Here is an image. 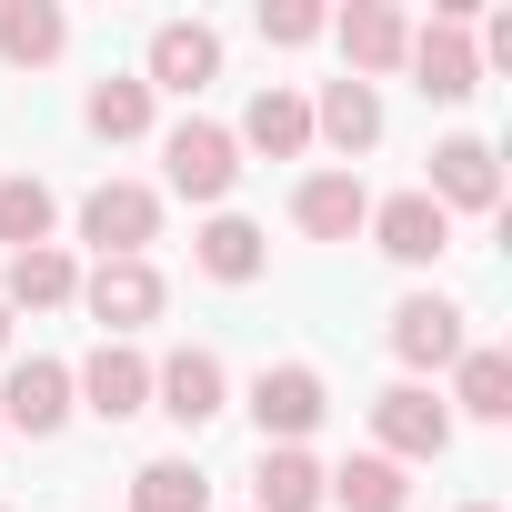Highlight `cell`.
Here are the masks:
<instances>
[{"mask_svg":"<svg viewBox=\"0 0 512 512\" xmlns=\"http://www.w3.org/2000/svg\"><path fill=\"white\" fill-rule=\"evenodd\" d=\"M211 71H221V31H201V21H161V31H151V81H141V91H181V101H191Z\"/></svg>","mask_w":512,"mask_h":512,"instance_id":"10","label":"cell"},{"mask_svg":"<svg viewBox=\"0 0 512 512\" xmlns=\"http://www.w3.org/2000/svg\"><path fill=\"white\" fill-rule=\"evenodd\" d=\"M422 191H432L442 211H492V201H502V161H492V141H442Z\"/></svg>","mask_w":512,"mask_h":512,"instance_id":"11","label":"cell"},{"mask_svg":"<svg viewBox=\"0 0 512 512\" xmlns=\"http://www.w3.org/2000/svg\"><path fill=\"white\" fill-rule=\"evenodd\" d=\"M61 41H71V21L51 11V0H0V51H11L21 71H31V61H51Z\"/></svg>","mask_w":512,"mask_h":512,"instance_id":"23","label":"cell"},{"mask_svg":"<svg viewBox=\"0 0 512 512\" xmlns=\"http://www.w3.org/2000/svg\"><path fill=\"white\" fill-rule=\"evenodd\" d=\"M452 372H462V382H452V402H462L472 422H512V352H492V342H482V352H462Z\"/></svg>","mask_w":512,"mask_h":512,"instance_id":"22","label":"cell"},{"mask_svg":"<svg viewBox=\"0 0 512 512\" xmlns=\"http://www.w3.org/2000/svg\"><path fill=\"white\" fill-rule=\"evenodd\" d=\"M0 512H11V502H0Z\"/></svg>","mask_w":512,"mask_h":512,"instance_id":"30","label":"cell"},{"mask_svg":"<svg viewBox=\"0 0 512 512\" xmlns=\"http://www.w3.org/2000/svg\"><path fill=\"white\" fill-rule=\"evenodd\" d=\"M251 502H262V512H322V462H312L302 442H262Z\"/></svg>","mask_w":512,"mask_h":512,"instance_id":"17","label":"cell"},{"mask_svg":"<svg viewBox=\"0 0 512 512\" xmlns=\"http://www.w3.org/2000/svg\"><path fill=\"white\" fill-rule=\"evenodd\" d=\"M312 131H322L332 151H372V141H382V101H372V81H332V91L312 101Z\"/></svg>","mask_w":512,"mask_h":512,"instance_id":"19","label":"cell"},{"mask_svg":"<svg viewBox=\"0 0 512 512\" xmlns=\"http://www.w3.org/2000/svg\"><path fill=\"white\" fill-rule=\"evenodd\" d=\"M101 422H131V412H151V362L131 352V342H101L91 362H81V382H71Z\"/></svg>","mask_w":512,"mask_h":512,"instance_id":"8","label":"cell"},{"mask_svg":"<svg viewBox=\"0 0 512 512\" xmlns=\"http://www.w3.org/2000/svg\"><path fill=\"white\" fill-rule=\"evenodd\" d=\"M322 412H332V392H322L312 362H272L262 382H251V422H262V442H302Z\"/></svg>","mask_w":512,"mask_h":512,"instance_id":"4","label":"cell"},{"mask_svg":"<svg viewBox=\"0 0 512 512\" xmlns=\"http://www.w3.org/2000/svg\"><path fill=\"white\" fill-rule=\"evenodd\" d=\"M221 392H231V382H221V352H201V342L171 352V362L151 372V412H171L181 432H201V422L221 412Z\"/></svg>","mask_w":512,"mask_h":512,"instance_id":"6","label":"cell"},{"mask_svg":"<svg viewBox=\"0 0 512 512\" xmlns=\"http://www.w3.org/2000/svg\"><path fill=\"white\" fill-rule=\"evenodd\" d=\"M0 352H11V312H0Z\"/></svg>","mask_w":512,"mask_h":512,"instance_id":"28","label":"cell"},{"mask_svg":"<svg viewBox=\"0 0 512 512\" xmlns=\"http://www.w3.org/2000/svg\"><path fill=\"white\" fill-rule=\"evenodd\" d=\"M392 352H402L412 372H442V362H462L472 342H462V312H452V302H432V292H412V302L392 312Z\"/></svg>","mask_w":512,"mask_h":512,"instance_id":"13","label":"cell"},{"mask_svg":"<svg viewBox=\"0 0 512 512\" xmlns=\"http://www.w3.org/2000/svg\"><path fill=\"white\" fill-rule=\"evenodd\" d=\"M322 502H342V512H402V502H412V482H402V462L352 452L342 472H322Z\"/></svg>","mask_w":512,"mask_h":512,"instance_id":"18","label":"cell"},{"mask_svg":"<svg viewBox=\"0 0 512 512\" xmlns=\"http://www.w3.org/2000/svg\"><path fill=\"white\" fill-rule=\"evenodd\" d=\"M0 422H11V432H61L71 422V372L61 362H11V382H0Z\"/></svg>","mask_w":512,"mask_h":512,"instance_id":"9","label":"cell"},{"mask_svg":"<svg viewBox=\"0 0 512 512\" xmlns=\"http://www.w3.org/2000/svg\"><path fill=\"white\" fill-rule=\"evenodd\" d=\"M241 141H251V151H272V161L312 151V101H302V91H262V101L241 111Z\"/></svg>","mask_w":512,"mask_h":512,"instance_id":"20","label":"cell"},{"mask_svg":"<svg viewBox=\"0 0 512 512\" xmlns=\"http://www.w3.org/2000/svg\"><path fill=\"white\" fill-rule=\"evenodd\" d=\"M161 231V201L141 181H101L81 201V241H101V262H141V241Z\"/></svg>","mask_w":512,"mask_h":512,"instance_id":"3","label":"cell"},{"mask_svg":"<svg viewBox=\"0 0 512 512\" xmlns=\"http://www.w3.org/2000/svg\"><path fill=\"white\" fill-rule=\"evenodd\" d=\"M342 51H352V81H372V71H402V51H412V21L392 11V0H352V11H342Z\"/></svg>","mask_w":512,"mask_h":512,"instance_id":"15","label":"cell"},{"mask_svg":"<svg viewBox=\"0 0 512 512\" xmlns=\"http://www.w3.org/2000/svg\"><path fill=\"white\" fill-rule=\"evenodd\" d=\"M131 512H211L201 462H141L131 472Z\"/></svg>","mask_w":512,"mask_h":512,"instance_id":"24","label":"cell"},{"mask_svg":"<svg viewBox=\"0 0 512 512\" xmlns=\"http://www.w3.org/2000/svg\"><path fill=\"white\" fill-rule=\"evenodd\" d=\"M372 432H382V462H442L452 452V412L422 392V382H392L372 402Z\"/></svg>","mask_w":512,"mask_h":512,"instance_id":"2","label":"cell"},{"mask_svg":"<svg viewBox=\"0 0 512 512\" xmlns=\"http://www.w3.org/2000/svg\"><path fill=\"white\" fill-rule=\"evenodd\" d=\"M161 161H171V191L181 201H231V181H241V141L221 121H181L161 141Z\"/></svg>","mask_w":512,"mask_h":512,"instance_id":"1","label":"cell"},{"mask_svg":"<svg viewBox=\"0 0 512 512\" xmlns=\"http://www.w3.org/2000/svg\"><path fill=\"white\" fill-rule=\"evenodd\" d=\"M71 292H81V272H71V251H61V241L11 251V272H0V312H11V302H21V312H61Z\"/></svg>","mask_w":512,"mask_h":512,"instance_id":"16","label":"cell"},{"mask_svg":"<svg viewBox=\"0 0 512 512\" xmlns=\"http://www.w3.org/2000/svg\"><path fill=\"white\" fill-rule=\"evenodd\" d=\"M412 81H422V101H472V81H482V61H472V31L462 21H432V31H412Z\"/></svg>","mask_w":512,"mask_h":512,"instance_id":"7","label":"cell"},{"mask_svg":"<svg viewBox=\"0 0 512 512\" xmlns=\"http://www.w3.org/2000/svg\"><path fill=\"white\" fill-rule=\"evenodd\" d=\"M392 262H442L452 251V211L432 201V191H392V201H372V221H362Z\"/></svg>","mask_w":512,"mask_h":512,"instance_id":"5","label":"cell"},{"mask_svg":"<svg viewBox=\"0 0 512 512\" xmlns=\"http://www.w3.org/2000/svg\"><path fill=\"white\" fill-rule=\"evenodd\" d=\"M81 121H91L101 141H141V131H151V91H141V81H91Z\"/></svg>","mask_w":512,"mask_h":512,"instance_id":"26","label":"cell"},{"mask_svg":"<svg viewBox=\"0 0 512 512\" xmlns=\"http://www.w3.org/2000/svg\"><path fill=\"white\" fill-rule=\"evenodd\" d=\"M51 211H61L51 181H31V171L0 181V241H11V251H41V241H51Z\"/></svg>","mask_w":512,"mask_h":512,"instance_id":"25","label":"cell"},{"mask_svg":"<svg viewBox=\"0 0 512 512\" xmlns=\"http://www.w3.org/2000/svg\"><path fill=\"white\" fill-rule=\"evenodd\" d=\"M322 31H332V21L312 11V0H262V41H282V51H292V41H322Z\"/></svg>","mask_w":512,"mask_h":512,"instance_id":"27","label":"cell"},{"mask_svg":"<svg viewBox=\"0 0 512 512\" xmlns=\"http://www.w3.org/2000/svg\"><path fill=\"white\" fill-rule=\"evenodd\" d=\"M81 302H91V322L141 332V322H161V272H151V262H101V272L81 282Z\"/></svg>","mask_w":512,"mask_h":512,"instance_id":"12","label":"cell"},{"mask_svg":"<svg viewBox=\"0 0 512 512\" xmlns=\"http://www.w3.org/2000/svg\"><path fill=\"white\" fill-rule=\"evenodd\" d=\"M472 512H492V502H472Z\"/></svg>","mask_w":512,"mask_h":512,"instance_id":"29","label":"cell"},{"mask_svg":"<svg viewBox=\"0 0 512 512\" xmlns=\"http://www.w3.org/2000/svg\"><path fill=\"white\" fill-rule=\"evenodd\" d=\"M292 221H302L312 241H352V231L372 221V191H362L352 171H312V181L292 191Z\"/></svg>","mask_w":512,"mask_h":512,"instance_id":"14","label":"cell"},{"mask_svg":"<svg viewBox=\"0 0 512 512\" xmlns=\"http://www.w3.org/2000/svg\"><path fill=\"white\" fill-rule=\"evenodd\" d=\"M191 262H201L211 282H251V272H262V231H251L241 211H221V221H201V241H191Z\"/></svg>","mask_w":512,"mask_h":512,"instance_id":"21","label":"cell"}]
</instances>
